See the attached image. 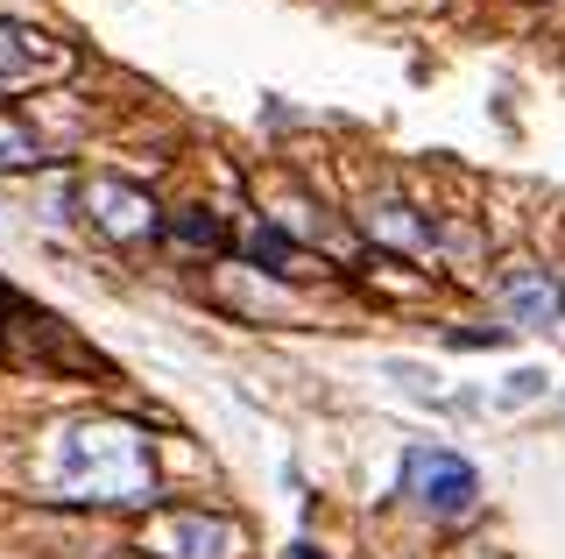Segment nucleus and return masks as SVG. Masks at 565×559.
<instances>
[{"instance_id": "nucleus-1", "label": "nucleus", "mask_w": 565, "mask_h": 559, "mask_svg": "<svg viewBox=\"0 0 565 559\" xmlns=\"http://www.w3.org/2000/svg\"><path fill=\"white\" fill-rule=\"evenodd\" d=\"M57 482L71 503H156V461L135 425H71Z\"/></svg>"}, {"instance_id": "nucleus-2", "label": "nucleus", "mask_w": 565, "mask_h": 559, "mask_svg": "<svg viewBox=\"0 0 565 559\" xmlns=\"http://www.w3.org/2000/svg\"><path fill=\"white\" fill-rule=\"evenodd\" d=\"M403 496L424 503L431 517H459V510H473V496H481V475L446 446H411L403 453Z\"/></svg>"}, {"instance_id": "nucleus-3", "label": "nucleus", "mask_w": 565, "mask_h": 559, "mask_svg": "<svg viewBox=\"0 0 565 559\" xmlns=\"http://www.w3.org/2000/svg\"><path fill=\"white\" fill-rule=\"evenodd\" d=\"M149 552L156 559H241V531L205 510H170V517H156Z\"/></svg>"}, {"instance_id": "nucleus-4", "label": "nucleus", "mask_w": 565, "mask_h": 559, "mask_svg": "<svg viewBox=\"0 0 565 559\" xmlns=\"http://www.w3.org/2000/svg\"><path fill=\"white\" fill-rule=\"evenodd\" d=\"M509 312H516L523 326H544L558 312V291L544 284V276H509Z\"/></svg>"}, {"instance_id": "nucleus-5", "label": "nucleus", "mask_w": 565, "mask_h": 559, "mask_svg": "<svg viewBox=\"0 0 565 559\" xmlns=\"http://www.w3.org/2000/svg\"><path fill=\"white\" fill-rule=\"evenodd\" d=\"M247 255H255L269 276H290V234H282V226H262V234H255V249H247Z\"/></svg>"}, {"instance_id": "nucleus-6", "label": "nucleus", "mask_w": 565, "mask_h": 559, "mask_svg": "<svg viewBox=\"0 0 565 559\" xmlns=\"http://www.w3.org/2000/svg\"><path fill=\"white\" fill-rule=\"evenodd\" d=\"M0 164H35V135H22V128H14V120H0Z\"/></svg>"}, {"instance_id": "nucleus-7", "label": "nucleus", "mask_w": 565, "mask_h": 559, "mask_svg": "<svg viewBox=\"0 0 565 559\" xmlns=\"http://www.w3.org/2000/svg\"><path fill=\"white\" fill-rule=\"evenodd\" d=\"M170 226H177V241H205V249H220V220L184 213V220H170Z\"/></svg>"}, {"instance_id": "nucleus-8", "label": "nucleus", "mask_w": 565, "mask_h": 559, "mask_svg": "<svg viewBox=\"0 0 565 559\" xmlns=\"http://www.w3.org/2000/svg\"><path fill=\"white\" fill-rule=\"evenodd\" d=\"M544 390V376L537 369H523V376H509V397H537Z\"/></svg>"}, {"instance_id": "nucleus-9", "label": "nucleus", "mask_w": 565, "mask_h": 559, "mask_svg": "<svg viewBox=\"0 0 565 559\" xmlns=\"http://www.w3.org/2000/svg\"><path fill=\"white\" fill-rule=\"evenodd\" d=\"M290 559H326V552H311V546H290Z\"/></svg>"}, {"instance_id": "nucleus-10", "label": "nucleus", "mask_w": 565, "mask_h": 559, "mask_svg": "<svg viewBox=\"0 0 565 559\" xmlns=\"http://www.w3.org/2000/svg\"><path fill=\"white\" fill-rule=\"evenodd\" d=\"M558 312H565V298H558Z\"/></svg>"}]
</instances>
